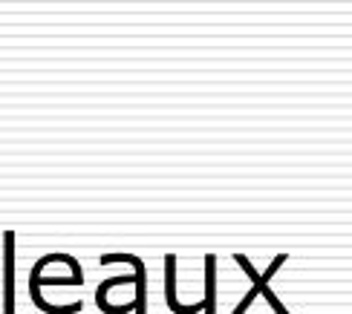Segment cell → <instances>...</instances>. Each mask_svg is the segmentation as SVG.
Here are the masks:
<instances>
[{"mask_svg": "<svg viewBox=\"0 0 352 314\" xmlns=\"http://www.w3.org/2000/svg\"><path fill=\"white\" fill-rule=\"evenodd\" d=\"M84 271L76 257L69 254H47L41 257L32 271H29V289H41V286H81Z\"/></svg>", "mask_w": 352, "mask_h": 314, "instance_id": "6da1fadb", "label": "cell"}, {"mask_svg": "<svg viewBox=\"0 0 352 314\" xmlns=\"http://www.w3.org/2000/svg\"><path fill=\"white\" fill-rule=\"evenodd\" d=\"M234 260H237V265L243 268V271H245L248 277H252V280H254V286H252V291H248V294L243 297V303H240L237 309H234V311H237V314H243V311H245L248 306H252V303H254V297H257V294L263 291V294H266V300H269V306H272V309H274L277 314H286V306L280 303V297H277V294H274V291L269 289V280L274 277V271H277V268H280V265L286 262V254H280V257H277V260H274V262L269 265V271H266V274H257V268H254L252 262H248V257H245V254H234Z\"/></svg>", "mask_w": 352, "mask_h": 314, "instance_id": "7a4b0ae2", "label": "cell"}, {"mask_svg": "<svg viewBox=\"0 0 352 314\" xmlns=\"http://www.w3.org/2000/svg\"><path fill=\"white\" fill-rule=\"evenodd\" d=\"M14 231L3 234V314H14Z\"/></svg>", "mask_w": 352, "mask_h": 314, "instance_id": "3957f363", "label": "cell"}, {"mask_svg": "<svg viewBox=\"0 0 352 314\" xmlns=\"http://www.w3.org/2000/svg\"><path fill=\"white\" fill-rule=\"evenodd\" d=\"M165 300H168V309L173 314H197V311H202V300L197 306H182L179 297H176V254H168L165 257Z\"/></svg>", "mask_w": 352, "mask_h": 314, "instance_id": "277c9868", "label": "cell"}, {"mask_svg": "<svg viewBox=\"0 0 352 314\" xmlns=\"http://www.w3.org/2000/svg\"><path fill=\"white\" fill-rule=\"evenodd\" d=\"M202 311L205 314L217 311V257L214 254H205V300H202Z\"/></svg>", "mask_w": 352, "mask_h": 314, "instance_id": "5b68a950", "label": "cell"}]
</instances>
